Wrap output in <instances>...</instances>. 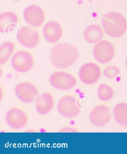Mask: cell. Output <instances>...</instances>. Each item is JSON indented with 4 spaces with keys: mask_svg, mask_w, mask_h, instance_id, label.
I'll return each mask as SVG.
<instances>
[{
    "mask_svg": "<svg viewBox=\"0 0 127 154\" xmlns=\"http://www.w3.org/2000/svg\"><path fill=\"white\" fill-rule=\"evenodd\" d=\"M60 133H77L79 132L78 129L75 127H71L70 126H67L62 128L59 131Z\"/></svg>",
    "mask_w": 127,
    "mask_h": 154,
    "instance_id": "cell-21",
    "label": "cell"
},
{
    "mask_svg": "<svg viewBox=\"0 0 127 154\" xmlns=\"http://www.w3.org/2000/svg\"><path fill=\"white\" fill-rule=\"evenodd\" d=\"M15 93L18 98L23 102L29 103L34 102L38 94V89L32 82H25L16 85Z\"/></svg>",
    "mask_w": 127,
    "mask_h": 154,
    "instance_id": "cell-5",
    "label": "cell"
},
{
    "mask_svg": "<svg viewBox=\"0 0 127 154\" xmlns=\"http://www.w3.org/2000/svg\"><path fill=\"white\" fill-rule=\"evenodd\" d=\"M98 95L100 100L108 101L112 98L114 96V91L112 88L109 85L102 84L98 87Z\"/></svg>",
    "mask_w": 127,
    "mask_h": 154,
    "instance_id": "cell-19",
    "label": "cell"
},
{
    "mask_svg": "<svg viewBox=\"0 0 127 154\" xmlns=\"http://www.w3.org/2000/svg\"><path fill=\"white\" fill-rule=\"evenodd\" d=\"M119 72L120 71L117 67L110 66L105 68L104 71V74L105 77L108 79H113L116 77Z\"/></svg>",
    "mask_w": 127,
    "mask_h": 154,
    "instance_id": "cell-20",
    "label": "cell"
},
{
    "mask_svg": "<svg viewBox=\"0 0 127 154\" xmlns=\"http://www.w3.org/2000/svg\"><path fill=\"white\" fill-rule=\"evenodd\" d=\"M58 109L62 116L71 118L75 117L80 113L76 98L71 95H67L60 99L58 102Z\"/></svg>",
    "mask_w": 127,
    "mask_h": 154,
    "instance_id": "cell-8",
    "label": "cell"
},
{
    "mask_svg": "<svg viewBox=\"0 0 127 154\" xmlns=\"http://www.w3.org/2000/svg\"><path fill=\"white\" fill-rule=\"evenodd\" d=\"M14 1H19V0H14Z\"/></svg>",
    "mask_w": 127,
    "mask_h": 154,
    "instance_id": "cell-23",
    "label": "cell"
},
{
    "mask_svg": "<svg viewBox=\"0 0 127 154\" xmlns=\"http://www.w3.org/2000/svg\"><path fill=\"white\" fill-rule=\"evenodd\" d=\"M28 116L23 108L15 107L7 112L6 119L7 124L12 128L20 129L25 126L28 121Z\"/></svg>",
    "mask_w": 127,
    "mask_h": 154,
    "instance_id": "cell-7",
    "label": "cell"
},
{
    "mask_svg": "<svg viewBox=\"0 0 127 154\" xmlns=\"http://www.w3.org/2000/svg\"><path fill=\"white\" fill-rule=\"evenodd\" d=\"M45 14L39 6L32 5L24 9V17L26 22L32 27H38L44 23Z\"/></svg>",
    "mask_w": 127,
    "mask_h": 154,
    "instance_id": "cell-11",
    "label": "cell"
},
{
    "mask_svg": "<svg viewBox=\"0 0 127 154\" xmlns=\"http://www.w3.org/2000/svg\"><path fill=\"white\" fill-rule=\"evenodd\" d=\"M104 33L100 26L92 25L86 28L84 32V37L86 41L90 43L98 42L103 38Z\"/></svg>",
    "mask_w": 127,
    "mask_h": 154,
    "instance_id": "cell-16",
    "label": "cell"
},
{
    "mask_svg": "<svg viewBox=\"0 0 127 154\" xmlns=\"http://www.w3.org/2000/svg\"><path fill=\"white\" fill-rule=\"evenodd\" d=\"M17 38L20 44L29 48L35 47L40 40L38 32L34 28L29 26H24L20 28Z\"/></svg>",
    "mask_w": 127,
    "mask_h": 154,
    "instance_id": "cell-10",
    "label": "cell"
},
{
    "mask_svg": "<svg viewBox=\"0 0 127 154\" xmlns=\"http://www.w3.org/2000/svg\"><path fill=\"white\" fill-rule=\"evenodd\" d=\"M111 118V112L107 106L99 105L94 108L90 115V119L94 125L101 127L109 122Z\"/></svg>",
    "mask_w": 127,
    "mask_h": 154,
    "instance_id": "cell-12",
    "label": "cell"
},
{
    "mask_svg": "<svg viewBox=\"0 0 127 154\" xmlns=\"http://www.w3.org/2000/svg\"><path fill=\"white\" fill-rule=\"evenodd\" d=\"M101 75V70L96 64L88 63L80 68L79 76L80 80L85 84L91 85L95 83Z\"/></svg>",
    "mask_w": 127,
    "mask_h": 154,
    "instance_id": "cell-9",
    "label": "cell"
},
{
    "mask_svg": "<svg viewBox=\"0 0 127 154\" xmlns=\"http://www.w3.org/2000/svg\"><path fill=\"white\" fill-rule=\"evenodd\" d=\"M51 85L60 91H68L73 88L77 83L76 78L72 74L64 71H57L50 77Z\"/></svg>",
    "mask_w": 127,
    "mask_h": 154,
    "instance_id": "cell-3",
    "label": "cell"
},
{
    "mask_svg": "<svg viewBox=\"0 0 127 154\" xmlns=\"http://www.w3.org/2000/svg\"><path fill=\"white\" fill-rule=\"evenodd\" d=\"M79 56V51L76 47L68 43H61L52 48L50 58L55 67L64 69L72 66Z\"/></svg>",
    "mask_w": 127,
    "mask_h": 154,
    "instance_id": "cell-1",
    "label": "cell"
},
{
    "mask_svg": "<svg viewBox=\"0 0 127 154\" xmlns=\"http://www.w3.org/2000/svg\"><path fill=\"white\" fill-rule=\"evenodd\" d=\"M15 44L11 42H7L2 45L0 48V64L7 63L15 50Z\"/></svg>",
    "mask_w": 127,
    "mask_h": 154,
    "instance_id": "cell-18",
    "label": "cell"
},
{
    "mask_svg": "<svg viewBox=\"0 0 127 154\" xmlns=\"http://www.w3.org/2000/svg\"><path fill=\"white\" fill-rule=\"evenodd\" d=\"M18 18L15 13L7 12L0 15V31L9 34L13 31L18 23Z\"/></svg>",
    "mask_w": 127,
    "mask_h": 154,
    "instance_id": "cell-15",
    "label": "cell"
},
{
    "mask_svg": "<svg viewBox=\"0 0 127 154\" xmlns=\"http://www.w3.org/2000/svg\"><path fill=\"white\" fill-rule=\"evenodd\" d=\"M102 23L105 33L110 37H120L126 32V20L118 12H112L105 14L102 18Z\"/></svg>",
    "mask_w": 127,
    "mask_h": 154,
    "instance_id": "cell-2",
    "label": "cell"
},
{
    "mask_svg": "<svg viewBox=\"0 0 127 154\" xmlns=\"http://www.w3.org/2000/svg\"><path fill=\"white\" fill-rule=\"evenodd\" d=\"M11 63L14 69L20 72H28L33 67V57L28 51H18L12 57Z\"/></svg>",
    "mask_w": 127,
    "mask_h": 154,
    "instance_id": "cell-4",
    "label": "cell"
},
{
    "mask_svg": "<svg viewBox=\"0 0 127 154\" xmlns=\"http://www.w3.org/2000/svg\"><path fill=\"white\" fill-rule=\"evenodd\" d=\"M113 46L110 42L101 40L95 45L93 49V54L96 60L99 63H106L113 58L114 55Z\"/></svg>",
    "mask_w": 127,
    "mask_h": 154,
    "instance_id": "cell-6",
    "label": "cell"
},
{
    "mask_svg": "<svg viewBox=\"0 0 127 154\" xmlns=\"http://www.w3.org/2000/svg\"><path fill=\"white\" fill-rule=\"evenodd\" d=\"M55 100L53 95L49 92H45L37 98L35 103L37 111L39 114L45 115L53 108Z\"/></svg>",
    "mask_w": 127,
    "mask_h": 154,
    "instance_id": "cell-14",
    "label": "cell"
},
{
    "mask_svg": "<svg viewBox=\"0 0 127 154\" xmlns=\"http://www.w3.org/2000/svg\"><path fill=\"white\" fill-rule=\"evenodd\" d=\"M113 114L117 122L123 126H127V103H120L114 109Z\"/></svg>",
    "mask_w": 127,
    "mask_h": 154,
    "instance_id": "cell-17",
    "label": "cell"
},
{
    "mask_svg": "<svg viewBox=\"0 0 127 154\" xmlns=\"http://www.w3.org/2000/svg\"><path fill=\"white\" fill-rule=\"evenodd\" d=\"M126 66L127 68V60H126Z\"/></svg>",
    "mask_w": 127,
    "mask_h": 154,
    "instance_id": "cell-22",
    "label": "cell"
},
{
    "mask_svg": "<svg viewBox=\"0 0 127 154\" xmlns=\"http://www.w3.org/2000/svg\"><path fill=\"white\" fill-rule=\"evenodd\" d=\"M45 39L48 42H57L62 35V29L60 25L55 21H51L46 23L43 29Z\"/></svg>",
    "mask_w": 127,
    "mask_h": 154,
    "instance_id": "cell-13",
    "label": "cell"
}]
</instances>
